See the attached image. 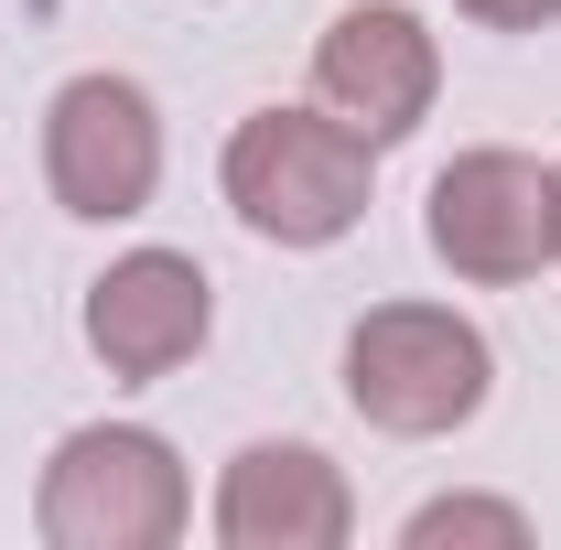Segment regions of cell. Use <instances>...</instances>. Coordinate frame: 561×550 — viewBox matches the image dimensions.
Instances as JSON below:
<instances>
[{"mask_svg": "<svg viewBox=\"0 0 561 550\" xmlns=\"http://www.w3.org/2000/svg\"><path fill=\"white\" fill-rule=\"evenodd\" d=\"M33 529L44 550H173L195 529L184 454L151 421H87L33 475Z\"/></svg>", "mask_w": 561, "mask_h": 550, "instance_id": "cell-3", "label": "cell"}, {"mask_svg": "<svg viewBox=\"0 0 561 550\" xmlns=\"http://www.w3.org/2000/svg\"><path fill=\"white\" fill-rule=\"evenodd\" d=\"M496 345L454 302H367L346 335V411L389 443H443L486 411Z\"/></svg>", "mask_w": 561, "mask_h": 550, "instance_id": "cell-2", "label": "cell"}, {"mask_svg": "<svg viewBox=\"0 0 561 550\" xmlns=\"http://www.w3.org/2000/svg\"><path fill=\"white\" fill-rule=\"evenodd\" d=\"M216 184L249 238L271 249H335L367 227V195H378V151L313 98V108H249L227 151H216Z\"/></svg>", "mask_w": 561, "mask_h": 550, "instance_id": "cell-1", "label": "cell"}, {"mask_svg": "<svg viewBox=\"0 0 561 550\" xmlns=\"http://www.w3.org/2000/svg\"><path fill=\"white\" fill-rule=\"evenodd\" d=\"M206 529L227 550H346L356 496L335 475V454H313V443H238L216 475Z\"/></svg>", "mask_w": 561, "mask_h": 550, "instance_id": "cell-8", "label": "cell"}, {"mask_svg": "<svg viewBox=\"0 0 561 550\" xmlns=\"http://www.w3.org/2000/svg\"><path fill=\"white\" fill-rule=\"evenodd\" d=\"M421 238H432L443 271L476 280V291L540 280L561 260V162H529V151H454V162L432 173Z\"/></svg>", "mask_w": 561, "mask_h": 550, "instance_id": "cell-4", "label": "cell"}, {"mask_svg": "<svg viewBox=\"0 0 561 550\" xmlns=\"http://www.w3.org/2000/svg\"><path fill=\"white\" fill-rule=\"evenodd\" d=\"M313 98L346 119L367 151L411 140L443 98V44L411 0H346L324 33H313Z\"/></svg>", "mask_w": 561, "mask_h": 550, "instance_id": "cell-6", "label": "cell"}, {"mask_svg": "<svg viewBox=\"0 0 561 550\" xmlns=\"http://www.w3.org/2000/svg\"><path fill=\"white\" fill-rule=\"evenodd\" d=\"M400 540H411V550H432V540H496V550H518V540H529V507H507V496H432V507H411Z\"/></svg>", "mask_w": 561, "mask_h": 550, "instance_id": "cell-9", "label": "cell"}, {"mask_svg": "<svg viewBox=\"0 0 561 550\" xmlns=\"http://www.w3.org/2000/svg\"><path fill=\"white\" fill-rule=\"evenodd\" d=\"M44 195L87 227H130L162 195V108L140 76H66L44 108Z\"/></svg>", "mask_w": 561, "mask_h": 550, "instance_id": "cell-5", "label": "cell"}, {"mask_svg": "<svg viewBox=\"0 0 561 550\" xmlns=\"http://www.w3.org/2000/svg\"><path fill=\"white\" fill-rule=\"evenodd\" d=\"M465 22H486V33H551L561 22V0H454Z\"/></svg>", "mask_w": 561, "mask_h": 550, "instance_id": "cell-10", "label": "cell"}, {"mask_svg": "<svg viewBox=\"0 0 561 550\" xmlns=\"http://www.w3.org/2000/svg\"><path fill=\"white\" fill-rule=\"evenodd\" d=\"M216 335V280L195 249H130L87 280V356L119 378V389H151L173 367H195Z\"/></svg>", "mask_w": 561, "mask_h": 550, "instance_id": "cell-7", "label": "cell"}]
</instances>
